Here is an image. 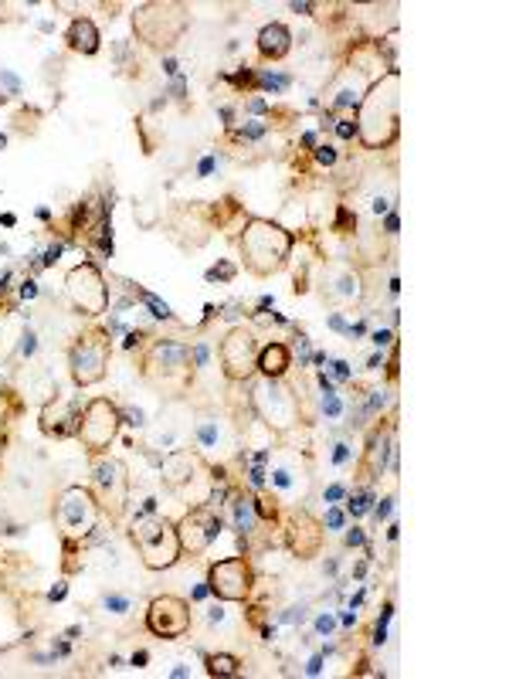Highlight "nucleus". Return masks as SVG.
<instances>
[{
	"label": "nucleus",
	"mask_w": 509,
	"mask_h": 679,
	"mask_svg": "<svg viewBox=\"0 0 509 679\" xmlns=\"http://www.w3.org/2000/svg\"><path fill=\"white\" fill-rule=\"evenodd\" d=\"M343 544H347V547H363V544H367V533H363L360 526H350V530L343 533Z\"/></svg>",
	"instance_id": "36"
},
{
	"label": "nucleus",
	"mask_w": 509,
	"mask_h": 679,
	"mask_svg": "<svg viewBox=\"0 0 509 679\" xmlns=\"http://www.w3.org/2000/svg\"><path fill=\"white\" fill-rule=\"evenodd\" d=\"M221 530H224V523L218 517V506H211V503H197L191 506L180 523H177V537H180V551L187 554V557H197V554H204L218 537H221Z\"/></svg>",
	"instance_id": "14"
},
{
	"label": "nucleus",
	"mask_w": 509,
	"mask_h": 679,
	"mask_svg": "<svg viewBox=\"0 0 509 679\" xmlns=\"http://www.w3.org/2000/svg\"><path fill=\"white\" fill-rule=\"evenodd\" d=\"M313 160L319 163V166H336L340 150H336L333 143H316V146H313Z\"/></svg>",
	"instance_id": "29"
},
{
	"label": "nucleus",
	"mask_w": 509,
	"mask_h": 679,
	"mask_svg": "<svg viewBox=\"0 0 509 679\" xmlns=\"http://www.w3.org/2000/svg\"><path fill=\"white\" fill-rule=\"evenodd\" d=\"M65 44L75 55H95L99 44H102V35H99L92 17H72V24L65 28Z\"/></svg>",
	"instance_id": "22"
},
{
	"label": "nucleus",
	"mask_w": 509,
	"mask_h": 679,
	"mask_svg": "<svg viewBox=\"0 0 509 679\" xmlns=\"http://www.w3.org/2000/svg\"><path fill=\"white\" fill-rule=\"evenodd\" d=\"M343 496H347V486H343V482H333V486H329V489L323 492V499H326V506H333V503H340Z\"/></svg>",
	"instance_id": "35"
},
{
	"label": "nucleus",
	"mask_w": 509,
	"mask_h": 679,
	"mask_svg": "<svg viewBox=\"0 0 509 679\" xmlns=\"http://www.w3.org/2000/svg\"><path fill=\"white\" fill-rule=\"evenodd\" d=\"M0 82H3V85H7V88H10V95H21V82L14 79V75H10V72H0Z\"/></svg>",
	"instance_id": "44"
},
{
	"label": "nucleus",
	"mask_w": 509,
	"mask_h": 679,
	"mask_svg": "<svg viewBox=\"0 0 509 679\" xmlns=\"http://www.w3.org/2000/svg\"><path fill=\"white\" fill-rule=\"evenodd\" d=\"M356 140L367 150H387L401 136V72L391 68L367 85L356 106Z\"/></svg>",
	"instance_id": "1"
},
{
	"label": "nucleus",
	"mask_w": 509,
	"mask_h": 679,
	"mask_svg": "<svg viewBox=\"0 0 509 679\" xmlns=\"http://www.w3.org/2000/svg\"><path fill=\"white\" fill-rule=\"evenodd\" d=\"M289 367H292V350H289V343H265V347H258V377H285L289 374Z\"/></svg>",
	"instance_id": "24"
},
{
	"label": "nucleus",
	"mask_w": 509,
	"mask_h": 679,
	"mask_svg": "<svg viewBox=\"0 0 509 679\" xmlns=\"http://www.w3.org/2000/svg\"><path fill=\"white\" fill-rule=\"evenodd\" d=\"M119 428H122V411H119L116 401L92 398L79 411V428H75V435H79L81 448H85L88 455H106L109 445L116 441Z\"/></svg>",
	"instance_id": "10"
},
{
	"label": "nucleus",
	"mask_w": 509,
	"mask_h": 679,
	"mask_svg": "<svg viewBox=\"0 0 509 679\" xmlns=\"http://www.w3.org/2000/svg\"><path fill=\"white\" fill-rule=\"evenodd\" d=\"M109 360H113V333L106 326L81 329L75 343L68 347V370L79 388H92V384L106 381Z\"/></svg>",
	"instance_id": "8"
},
{
	"label": "nucleus",
	"mask_w": 509,
	"mask_h": 679,
	"mask_svg": "<svg viewBox=\"0 0 509 679\" xmlns=\"http://www.w3.org/2000/svg\"><path fill=\"white\" fill-rule=\"evenodd\" d=\"M343 411H347V404H343V394H340V391H326V394H323V414H326V421H340Z\"/></svg>",
	"instance_id": "28"
},
{
	"label": "nucleus",
	"mask_w": 509,
	"mask_h": 679,
	"mask_svg": "<svg viewBox=\"0 0 509 679\" xmlns=\"http://www.w3.org/2000/svg\"><path fill=\"white\" fill-rule=\"evenodd\" d=\"M204 472H211V466L204 462V455L197 448H170L160 459V479L166 489H173L177 496H191V486L200 479H207Z\"/></svg>",
	"instance_id": "15"
},
{
	"label": "nucleus",
	"mask_w": 509,
	"mask_h": 679,
	"mask_svg": "<svg viewBox=\"0 0 509 679\" xmlns=\"http://www.w3.org/2000/svg\"><path fill=\"white\" fill-rule=\"evenodd\" d=\"M292 245H296V235L272 218H248L241 224V235H238L241 265L258 279H269V276L282 272L289 265Z\"/></svg>",
	"instance_id": "3"
},
{
	"label": "nucleus",
	"mask_w": 509,
	"mask_h": 679,
	"mask_svg": "<svg viewBox=\"0 0 509 679\" xmlns=\"http://www.w3.org/2000/svg\"><path fill=\"white\" fill-rule=\"evenodd\" d=\"M65 595H68V584H65V581H58V584L48 591V601H61Z\"/></svg>",
	"instance_id": "45"
},
{
	"label": "nucleus",
	"mask_w": 509,
	"mask_h": 679,
	"mask_svg": "<svg viewBox=\"0 0 509 679\" xmlns=\"http://www.w3.org/2000/svg\"><path fill=\"white\" fill-rule=\"evenodd\" d=\"M102 510L88 486H68L55 499V526L61 533V544H85L99 530Z\"/></svg>",
	"instance_id": "7"
},
{
	"label": "nucleus",
	"mask_w": 509,
	"mask_h": 679,
	"mask_svg": "<svg viewBox=\"0 0 509 679\" xmlns=\"http://www.w3.org/2000/svg\"><path fill=\"white\" fill-rule=\"evenodd\" d=\"M333 129H336V136H340V140H353V136H356V122H353V119H336Z\"/></svg>",
	"instance_id": "37"
},
{
	"label": "nucleus",
	"mask_w": 509,
	"mask_h": 679,
	"mask_svg": "<svg viewBox=\"0 0 509 679\" xmlns=\"http://www.w3.org/2000/svg\"><path fill=\"white\" fill-rule=\"evenodd\" d=\"M214 166H218V157H214V153H207V157L200 160V166H197V177H211V173H214Z\"/></svg>",
	"instance_id": "41"
},
{
	"label": "nucleus",
	"mask_w": 509,
	"mask_h": 679,
	"mask_svg": "<svg viewBox=\"0 0 509 679\" xmlns=\"http://www.w3.org/2000/svg\"><path fill=\"white\" fill-rule=\"evenodd\" d=\"M191 28V14L184 3H163V0H150L140 3L133 10V31L146 48L157 51H170L177 41L184 38V31Z\"/></svg>",
	"instance_id": "6"
},
{
	"label": "nucleus",
	"mask_w": 509,
	"mask_h": 679,
	"mask_svg": "<svg viewBox=\"0 0 509 679\" xmlns=\"http://www.w3.org/2000/svg\"><path fill=\"white\" fill-rule=\"evenodd\" d=\"M258 55L265 58V61H282L289 51H292V31L285 28V24H278V21H272V24H265L262 31H258Z\"/></svg>",
	"instance_id": "23"
},
{
	"label": "nucleus",
	"mask_w": 509,
	"mask_h": 679,
	"mask_svg": "<svg viewBox=\"0 0 509 679\" xmlns=\"http://www.w3.org/2000/svg\"><path fill=\"white\" fill-rule=\"evenodd\" d=\"M329 370H333V377H336V381H350V377H353V370H350V363H347V360H333V363H329Z\"/></svg>",
	"instance_id": "38"
},
{
	"label": "nucleus",
	"mask_w": 509,
	"mask_h": 679,
	"mask_svg": "<svg viewBox=\"0 0 509 679\" xmlns=\"http://www.w3.org/2000/svg\"><path fill=\"white\" fill-rule=\"evenodd\" d=\"M194 618H191V604L177 595H157L146 604V629L157 639H184L191 632Z\"/></svg>",
	"instance_id": "17"
},
{
	"label": "nucleus",
	"mask_w": 509,
	"mask_h": 679,
	"mask_svg": "<svg viewBox=\"0 0 509 679\" xmlns=\"http://www.w3.org/2000/svg\"><path fill=\"white\" fill-rule=\"evenodd\" d=\"M102 604H106L113 615H126V611L133 608V598H129V595H116V591H109V595L102 598Z\"/></svg>",
	"instance_id": "32"
},
{
	"label": "nucleus",
	"mask_w": 509,
	"mask_h": 679,
	"mask_svg": "<svg viewBox=\"0 0 509 679\" xmlns=\"http://www.w3.org/2000/svg\"><path fill=\"white\" fill-rule=\"evenodd\" d=\"M265 479H269V489L275 496H285V499H302L309 492V469L302 462V455H296L292 448L278 452V455H269L265 462Z\"/></svg>",
	"instance_id": "16"
},
{
	"label": "nucleus",
	"mask_w": 509,
	"mask_h": 679,
	"mask_svg": "<svg viewBox=\"0 0 509 679\" xmlns=\"http://www.w3.org/2000/svg\"><path fill=\"white\" fill-rule=\"evenodd\" d=\"M394 343V329H377L374 333V347H391Z\"/></svg>",
	"instance_id": "43"
},
{
	"label": "nucleus",
	"mask_w": 509,
	"mask_h": 679,
	"mask_svg": "<svg viewBox=\"0 0 509 679\" xmlns=\"http://www.w3.org/2000/svg\"><path fill=\"white\" fill-rule=\"evenodd\" d=\"M323 292L333 306H356L363 299V279L350 262H326L323 269Z\"/></svg>",
	"instance_id": "18"
},
{
	"label": "nucleus",
	"mask_w": 509,
	"mask_h": 679,
	"mask_svg": "<svg viewBox=\"0 0 509 679\" xmlns=\"http://www.w3.org/2000/svg\"><path fill=\"white\" fill-rule=\"evenodd\" d=\"M231 499V513H235V530L238 537H241V544L255 533V526H269V523H262L258 513H255V499H251V492H231L228 496Z\"/></svg>",
	"instance_id": "25"
},
{
	"label": "nucleus",
	"mask_w": 509,
	"mask_h": 679,
	"mask_svg": "<svg viewBox=\"0 0 509 679\" xmlns=\"http://www.w3.org/2000/svg\"><path fill=\"white\" fill-rule=\"evenodd\" d=\"M397 211H387V221H384V228H387V235H397Z\"/></svg>",
	"instance_id": "47"
},
{
	"label": "nucleus",
	"mask_w": 509,
	"mask_h": 679,
	"mask_svg": "<svg viewBox=\"0 0 509 679\" xmlns=\"http://www.w3.org/2000/svg\"><path fill=\"white\" fill-rule=\"evenodd\" d=\"M194 441L197 452H231L238 445V428L224 418V414H200L194 425Z\"/></svg>",
	"instance_id": "20"
},
{
	"label": "nucleus",
	"mask_w": 509,
	"mask_h": 679,
	"mask_svg": "<svg viewBox=\"0 0 509 679\" xmlns=\"http://www.w3.org/2000/svg\"><path fill=\"white\" fill-rule=\"evenodd\" d=\"M221 374L231 384H248L258 374V340L248 326H231L218 347Z\"/></svg>",
	"instance_id": "11"
},
{
	"label": "nucleus",
	"mask_w": 509,
	"mask_h": 679,
	"mask_svg": "<svg viewBox=\"0 0 509 679\" xmlns=\"http://www.w3.org/2000/svg\"><path fill=\"white\" fill-rule=\"evenodd\" d=\"M140 377L157 391L160 398H184L194 391L197 363L194 350L184 340H150L140 350Z\"/></svg>",
	"instance_id": "2"
},
{
	"label": "nucleus",
	"mask_w": 509,
	"mask_h": 679,
	"mask_svg": "<svg viewBox=\"0 0 509 679\" xmlns=\"http://www.w3.org/2000/svg\"><path fill=\"white\" fill-rule=\"evenodd\" d=\"M235 272H238V269L231 265V262H221V265H214V269L207 272V282H231V279H235Z\"/></svg>",
	"instance_id": "33"
},
{
	"label": "nucleus",
	"mask_w": 509,
	"mask_h": 679,
	"mask_svg": "<svg viewBox=\"0 0 509 679\" xmlns=\"http://www.w3.org/2000/svg\"><path fill=\"white\" fill-rule=\"evenodd\" d=\"M207 662V676H235L241 669V659L231 656V652H214V656H204Z\"/></svg>",
	"instance_id": "27"
},
{
	"label": "nucleus",
	"mask_w": 509,
	"mask_h": 679,
	"mask_svg": "<svg viewBox=\"0 0 509 679\" xmlns=\"http://www.w3.org/2000/svg\"><path fill=\"white\" fill-rule=\"evenodd\" d=\"M3 146H7V136H3V133H0V150H3Z\"/></svg>",
	"instance_id": "51"
},
{
	"label": "nucleus",
	"mask_w": 509,
	"mask_h": 679,
	"mask_svg": "<svg viewBox=\"0 0 509 679\" xmlns=\"http://www.w3.org/2000/svg\"><path fill=\"white\" fill-rule=\"evenodd\" d=\"M374 503H377V496H374V489L370 486H363V489H353L350 496H347V517L353 519H360V517H367L370 510H374Z\"/></svg>",
	"instance_id": "26"
},
{
	"label": "nucleus",
	"mask_w": 509,
	"mask_h": 679,
	"mask_svg": "<svg viewBox=\"0 0 509 679\" xmlns=\"http://www.w3.org/2000/svg\"><path fill=\"white\" fill-rule=\"evenodd\" d=\"M65 292H68L72 306L79 309L81 316H88V320H95V316H102L109 309V285L102 279L99 265H92V262H81L75 269H68Z\"/></svg>",
	"instance_id": "12"
},
{
	"label": "nucleus",
	"mask_w": 509,
	"mask_h": 679,
	"mask_svg": "<svg viewBox=\"0 0 509 679\" xmlns=\"http://www.w3.org/2000/svg\"><path fill=\"white\" fill-rule=\"evenodd\" d=\"M35 296H38V282L28 279L24 285H21V299H35Z\"/></svg>",
	"instance_id": "46"
},
{
	"label": "nucleus",
	"mask_w": 509,
	"mask_h": 679,
	"mask_svg": "<svg viewBox=\"0 0 509 679\" xmlns=\"http://www.w3.org/2000/svg\"><path fill=\"white\" fill-rule=\"evenodd\" d=\"M323 537H326V530H323V523L309 510H296L292 513L289 530H285V544H289V551L296 557H313V554H319Z\"/></svg>",
	"instance_id": "19"
},
{
	"label": "nucleus",
	"mask_w": 509,
	"mask_h": 679,
	"mask_svg": "<svg viewBox=\"0 0 509 679\" xmlns=\"http://www.w3.org/2000/svg\"><path fill=\"white\" fill-rule=\"evenodd\" d=\"M353 455H356V452L350 448V441H336V448H333V462H336V466L353 462Z\"/></svg>",
	"instance_id": "34"
},
{
	"label": "nucleus",
	"mask_w": 509,
	"mask_h": 679,
	"mask_svg": "<svg viewBox=\"0 0 509 679\" xmlns=\"http://www.w3.org/2000/svg\"><path fill=\"white\" fill-rule=\"evenodd\" d=\"M319 666H323V659H319V656H316L313 662H309V669H306V673H309V676H316V673H319Z\"/></svg>",
	"instance_id": "49"
},
{
	"label": "nucleus",
	"mask_w": 509,
	"mask_h": 679,
	"mask_svg": "<svg viewBox=\"0 0 509 679\" xmlns=\"http://www.w3.org/2000/svg\"><path fill=\"white\" fill-rule=\"evenodd\" d=\"M133 347H143V333H129L126 336V350H133Z\"/></svg>",
	"instance_id": "48"
},
{
	"label": "nucleus",
	"mask_w": 509,
	"mask_h": 679,
	"mask_svg": "<svg viewBox=\"0 0 509 679\" xmlns=\"http://www.w3.org/2000/svg\"><path fill=\"white\" fill-rule=\"evenodd\" d=\"M140 299H143V303L150 306V313H153L157 320H173V313H170V306H166V303H160V299H157V296H153V292H143V289H140Z\"/></svg>",
	"instance_id": "30"
},
{
	"label": "nucleus",
	"mask_w": 509,
	"mask_h": 679,
	"mask_svg": "<svg viewBox=\"0 0 509 679\" xmlns=\"http://www.w3.org/2000/svg\"><path fill=\"white\" fill-rule=\"evenodd\" d=\"M207 591L218 601H248L255 591V571L244 554L214 560L207 567Z\"/></svg>",
	"instance_id": "13"
},
{
	"label": "nucleus",
	"mask_w": 509,
	"mask_h": 679,
	"mask_svg": "<svg viewBox=\"0 0 509 679\" xmlns=\"http://www.w3.org/2000/svg\"><path fill=\"white\" fill-rule=\"evenodd\" d=\"M333 629H336V618H333V615H319V618H316V632L329 635Z\"/></svg>",
	"instance_id": "40"
},
{
	"label": "nucleus",
	"mask_w": 509,
	"mask_h": 679,
	"mask_svg": "<svg viewBox=\"0 0 509 679\" xmlns=\"http://www.w3.org/2000/svg\"><path fill=\"white\" fill-rule=\"evenodd\" d=\"M92 496L109 523H119L129 510V466L116 455H92Z\"/></svg>",
	"instance_id": "9"
},
{
	"label": "nucleus",
	"mask_w": 509,
	"mask_h": 679,
	"mask_svg": "<svg viewBox=\"0 0 509 679\" xmlns=\"http://www.w3.org/2000/svg\"><path fill=\"white\" fill-rule=\"evenodd\" d=\"M0 401H3V394H0Z\"/></svg>",
	"instance_id": "52"
},
{
	"label": "nucleus",
	"mask_w": 509,
	"mask_h": 679,
	"mask_svg": "<svg viewBox=\"0 0 509 679\" xmlns=\"http://www.w3.org/2000/svg\"><path fill=\"white\" fill-rule=\"evenodd\" d=\"M35 350H38V336H35V333L28 329V333L21 336V357H31Z\"/></svg>",
	"instance_id": "39"
},
{
	"label": "nucleus",
	"mask_w": 509,
	"mask_h": 679,
	"mask_svg": "<svg viewBox=\"0 0 509 679\" xmlns=\"http://www.w3.org/2000/svg\"><path fill=\"white\" fill-rule=\"evenodd\" d=\"M3 441H7V435H3V428H0V459H3Z\"/></svg>",
	"instance_id": "50"
},
{
	"label": "nucleus",
	"mask_w": 509,
	"mask_h": 679,
	"mask_svg": "<svg viewBox=\"0 0 509 679\" xmlns=\"http://www.w3.org/2000/svg\"><path fill=\"white\" fill-rule=\"evenodd\" d=\"M38 428L48 435V439H68V435H75V428H79V411L72 408V401H65V398L55 394L51 401H44V408H41Z\"/></svg>",
	"instance_id": "21"
},
{
	"label": "nucleus",
	"mask_w": 509,
	"mask_h": 679,
	"mask_svg": "<svg viewBox=\"0 0 509 679\" xmlns=\"http://www.w3.org/2000/svg\"><path fill=\"white\" fill-rule=\"evenodd\" d=\"M347 526V513H343V506H326V517H323V530H343Z\"/></svg>",
	"instance_id": "31"
},
{
	"label": "nucleus",
	"mask_w": 509,
	"mask_h": 679,
	"mask_svg": "<svg viewBox=\"0 0 509 679\" xmlns=\"http://www.w3.org/2000/svg\"><path fill=\"white\" fill-rule=\"evenodd\" d=\"M391 506H394V496H384V503H381V506H374L370 513H374V519L381 523V519H387V513H391Z\"/></svg>",
	"instance_id": "42"
},
{
	"label": "nucleus",
	"mask_w": 509,
	"mask_h": 679,
	"mask_svg": "<svg viewBox=\"0 0 509 679\" xmlns=\"http://www.w3.org/2000/svg\"><path fill=\"white\" fill-rule=\"evenodd\" d=\"M248 404L251 411L258 414V421L272 432V435H285L292 432L299 421H302V404H299V394L296 388L285 381V377H258L251 384V394H248Z\"/></svg>",
	"instance_id": "4"
},
{
	"label": "nucleus",
	"mask_w": 509,
	"mask_h": 679,
	"mask_svg": "<svg viewBox=\"0 0 509 679\" xmlns=\"http://www.w3.org/2000/svg\"><path fill=\"white\" fill-rule=\"evenodd\" d=\"M129 540L140 551L143 567H150V571H170L184 557L177 523H170L166 517H157V513H136L133 526H129Z\"/></svg>",
	"instance_id": "5"
}]
</instances>
